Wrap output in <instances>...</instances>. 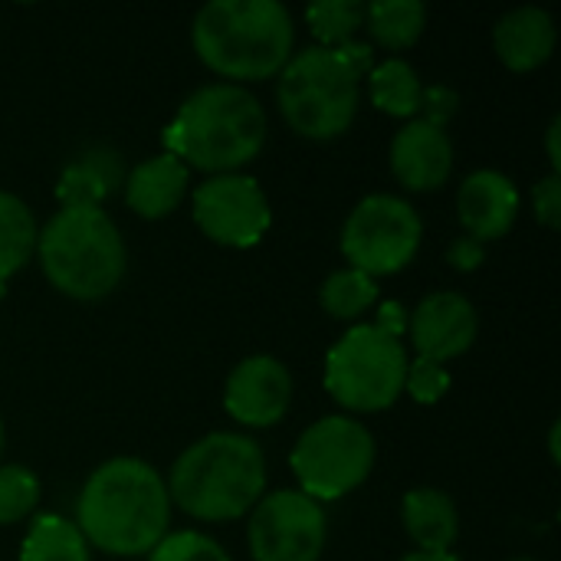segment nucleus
Returning a JSON list of instances; mask_svg holds the SVG:
<instances>
[{"mask_svg": "<svg viewBox=\"0 0 561 561\" xmlns=\"http://www.w3.org/2000/svg\"><path fill=\"white\" fill-rule=\"evenodd\" d=\"M125 161L108 145H89L72 154L56 181L59 207H102L125 184Z\"/></svg>", "mask_w": 561, "mask_h": 561, "instance_id": "a211bd4d", "label": "nucleus"}, {"mask_svg": "<svg viewBox=\"0 0 561 561\" xmlns=\"http://www.w3.org/2000/svg\"><path fill=\"white\" fill-rule=\"evenodd\" d=\"M201 62L227 82L279 76L296 53V20L279 0H210L191 23Z\"/></svg>", "mask_w": 561, "mask_h": 561, "instance_id": "20e7f679", "label": "nucleus"}, {"mask_svg": "<svg viewBox=\"0 0 561 561\" xmlns=\"http://www.w3.org/2000/svg\"><path fill=\"white\" fill-rule=\"evenodd\" d=\"M325 542V506L299 490L263 493V500L250 510L247 546L253 561H319Z\"/></svg>", "mask_w": 561, "mask_h": 561, "instance_id": "9d476101", "label": "nucleus"}, {"mask_svg": "<svg viewBox=\"0 0 561 561\" xmlns=\"http://www.w3.org/2000/svg\"><path fill=\"white\" fill-rule=\"evenodd\" d=\"M408 348L371 322L352 325L325 355V391L348 414H375L404 394Z\"/></svg>", "mask_w": 561, "mask_h": 561, "instance_id": "0eeeda50", "label": "nucleus"}, {"mask_svg": "<svg viewBox=\"0 0 561 561\" xmlns=\"http://www.w3.org/2000/svg\"><path fill=\"white\" fill-rule=\"evenodd\" d=\"M510 561H539V559H526V556H523V559H510Z\"/></svg>", "mask_w": 561, "mask_h": 561, "instance_id": "4c0bfd02", "label": "nucleus"}, {"mask_svg": "<svg viewBox=\"0 0 561 561\" xmlns=\"http://www.w3.org/2000/svg\"><path fill=\"white\" fill-rule=\"evenodd\" d=\"M194 220L201 233L220 247L247 250L256 247L270 224V197L256 178L233 171V174H210L194 187Z\"/></svg>", "mask_w": 561, "mask_h": 561, "instance_id": "9b49d317", "label": "nucleus"}, {"mask_svg": "<svg viewBox=\"0 0 561 561\" xmlns=\"http://www.w3.org/2000/svg\"><path fill=\"white\" fill-rule=\"evenodd\" d=\"M20 561H92V549L76 523L43 513L30 523L23 536Z\"/></svg>", "mask_w": 561, "mask_h": 561, "instance_id": "412c9836", "label": "nucleus"}, {"mask_svg": "<svg viewBox=\"0 0 561 561\" xmlns=\"http://www.w3.org/2000/svg\"><path fill=\"white\" fill-rule=\"evenodd\" d=\"M375 460V434L352 414H329L312 421L289 454V467L299 480L296 490L316 503H332L358 490L371 477Z\"/></svg>", "mask_w": 561, "mask_h": 561, "instance_id": "6e6552de", "label": "nucleus"}, {"mask_svg": "<svg viewBox=\"0 0 561 561\" xmlns=\"http://www.w3.org/2000/svg\"><path fill=\"white\" fill-rule=\"evenodd\" d=\"M3 296H7V279H0V302H3Z\"/></svg>", "mask_w": 561, "mask_h": 561, "instance_id": "c9c22d12", "label": "nucleus"}, {"mask_svg": "<svg viewBox=\"0 0 561 561\" xmlns=\"http://www.w3.org/2000/svg\"><path fill=\"white\" fill-rule=\"evenodd\" d=\"M266 131V108L247 85L207 82L178 105L161 141L168 154L210 178L233 174L256 161Z\"/></svg>", "mask_w": 561, "mask_h": 561, "instance_id": "f03ea898", "label": "nucleus"}, {"mask_svg": "<svg viewBox=\"0 0 561 561\" xmlns=\"http://www.w3.org/2000/svg\"><path fill=\"white\" fill-rule=\"evenodd\" d=\"M365 26L385 49H408L427 26V7L421 0H375L365 3Z\"/></svg>", "mask_w": 561, "mask_h": 561, "instance_id": "4be33fe9", "label": "nucleus"}, {"mask_svg": "<svg viewBox=\"0 0 561 561\" xmlns=\"http://www.w3.org/2000/svg\"><path fill=\"white\" fill-rule=\"evenodd\" d=\"M404 391L417 404H437L450 391V371L440 362L431 358H414L404 375Z\"/></svg>", "mask_w": 561, "mask_h": 561, "instance_id": "cd10ccee", "label": "nucleus"}, {"mask_svg": "<svg viewBox=\"0 0 561 561\" xmlns=\"http://www.w3.org/2000/svg\"><path fill=\"white\" fill-rule=\"evenodd\" d=\"M408 319H411V312L404 309V302L388 299V302H378V316H375V322H371V325H378V329H381V332H388L391 339H404V332H408Z\"/></svg>", "mask_w": 561, "mask_h": 561, "instance_id": "2f4dec72", "label": "nucleus"}, {"mask_svg": "<svg viewBox=\"0 0 561 561\" xmlns=\"http://www.w3.org/2000/svg\"><path fill=\"white\" fill-rule=\"evenodd\" d=\"M408 335H411V345L417 348V358L447 365L473 348L480 335L477 306L463 293H454V289L431 293L411 312Z\"/></svg>", "mask_w": 561, "mask_h": 561, "instance_id": "ddd939ff", "label": "nucleus"}, {"mask_svg": "<svg viewBox=\"0 0 561 561\" xmlns=\"http://www.w3.org/2000/svg\"><path fill=\"white\" fill-rule=\"evenodd\" d=\"M375 66L371 43L352 39L342 46H302L279 69L276 105L286 125L312 141L345 135L358 115L362 79Z\"/></svg>", "mask_w": 561, "mask_h": 561, "instance_id": "7ed1b4c3", "label": "nucleus"}, {"mask_svg": "<svg viewBox=\"0 0 561 561\" xmlns=\"http://www.w3.org/2000/svg\"><path fill=\"white\" fill-rule=\"evenodd\" d=\"M457 112H460V95L450 85H424V99H421L417 118L447 128Z\"/></svg>", "mask_w": 561, "mask_h": 561, "instance_id": "c85d7f7f", "label": "nucleus"}, {"mask_svg": "<svg viewBox=\"0 0 561 561\" xmlns=\"http://www.w3.org/2000/svg\"><path fill=\"white\" fill-rule=\"evenodd\" d=\"M39 503V480L23 463L0 467V526L23 523Z\"/></svg>", "mask_w": 561, "mask_h": 561, "instance_id": "a878e982", "label": "nucleus"}, {"mask_svg": "<svg viewBox=\"0 0 561 561\" xmlns=\"http://www.w3.org/2000/svg\"><path fill=\"white\" fill-rule=\"evenodd\" d=\"M36 217L33 210L10 191L0 187V279L20 273L36 253Z\"/></svg>", "mask_w": 561, "mask_h": 561, "instance_id": "5701e85b", "label": "nucleus"}, {"mask_svg": "<svg viewBox=\"0 0 561 561\" xmlns=\"http://www.w3.org/2000/svg\"><path fill=\"white\" fill-rule=\"evenodd\" d=\"M559 138H561V118L556 115V118L549 122V128H546V148H549V164H552V174H561Z\"/></svg>", "mask_w": 561, "mask_h": 561, "instance_id": "473e14b6", "label": "nucleus"}, {"mask_svg": "<svg viewBox=\"0 0 561 561\" xmlns=\"http://www.w3.org/2000/svg\"><path fill=\"white\" fill-rule=\"evenodd\" d=\"M447 263L460 273H473L486 263V243L473 240L470 233L457 237L450 247H447Z\"/></svg>", "mask_w": 561, "mask_h": 561, "instance_id": "7c9ffc66", "label": "nucleus"}, {"mask_svg": "<svg viewBox=\"0 0 561 561\" xmlns=\"http://www.w3.org/2000/svg\"><path fill=\"white\" fill-rule=\"evenodd\" d=\"M164 477L141 457H112L89 473L76 500V529L89 549L115 559L148 556L171 529Z\"/></svg>", "mask_w": 561, "mask_h": 561, "instance_id": "f257e3e1", "label": "nucleus"}, {"mask_svg": "<svg viewBox=\"0 0 561 561\" xmlns=\"http://www.w3.org/2000/svg\"><path fill=\"white\" fill-rule=\"evenodd\" d=\"M401 561H460L454 552H411Z\"/></svg>", "mask_w": 561, "mask_h": 561, "instance_id": "72a5a7b5", "label": "nucleus"}, {"mask_svg": "<svg viewBox=\"0 0 561 561\" xmlns=\"http://www.w3.org/2000/svg\"><path fill=\"white\" fill-rule=\"evenodd\" d=\"M36 256L49 286L79 302L112 296L128 266L122 230L105 207H59L39 227Z\"/></svg>", "mask_w": 561, "mask_h": 561, "instance_id": "423d86ee", "label": "nucleus"}, {"mask_svg": "<svg viewBox=\"0 0 561 561\" xmlns=\"http://www.w3.org/2000/svg\"><path fill=\"white\" fill-rule=\"evenodd\" d=\"M319 302L322 309L332 316V319H342V322H352L358 316H365L368 309L378 306V279H371L368 273L362 270H335L322 289H319Z\"/></svg>", "mask_w": 561, "mask_h": 561, "instance_id": "b1692460", "label": "nucleus"}, {"mask_svg": "<svg viewBox=\"0 0 561 561\" xmlns=\"http://www.w3.org/2000/svg\"><path fill=\"white\" fill-rule=\"evenodd\" d=\"M187 187H191V168L168 151L135 164L122 184L125 204L145 220H161L174 214L187 197Z\"/></svg>", "mask_w": 561, "mask_h": 561, "instance_id": "f3484780", "label": "nucleus"}, {"mask_svg": "<svg viewBox=\"0 0 561 561\" xmlns=\"http://www.w3.org/2000/svg\"><path fill=\"white\" fill-rule=\"evenodd\" d=\"M368 92H371L375 108H381L385 115L417 118V108H421V99H424V82H421L417 69L408 59L388 56V59L371 66Z\"/></svg>", "mask_w": 561, "mask_h": 561, "instance_id": "aec40b11", "label": "nucleus"}, {"mask_svg": "<svg viewBox=\"0 0 561 561\" xmlns=\"http://www.w3.org/2000/svg\"><path fill=\"white\" fill-rule=\"evenodd\" d=\"M549 454H552V460L559 463V424H552V434H549Z\"/></svg>", "mask_w": 561, "mask_h": 561, "instance_id": "f704fd0d", "label": "nucleus"}, {"mask_svg": "<svg viewBox=\"0 0 561 561\" xmlns=\"http://www.w3.org/2000/svg\"><path fill=\"white\" fill-rule=\"evenodd\" d=\"M171 506L201 523L243 519L266 493V457L247 434L214 431L181 450L168 473Z\"/></svg>", "mask_w": 561, "mask_h": 561, "instance_id": "39448f33", "label": "nucleus"}, {"mask_svg": "<svg viewBox=\"0 0 561 561\" xmlns=\"http://www.w3.org/2000/svg\"><path fill=\"white\" fill-rule=\"evenodd\" d=\"M148 561H230V556L217 539L194 533V529H178V533H168L148 552Z\"/></svg>", "mask_w": 561, "mask_h": 561, "instance_id": "bb28decb", "label": "nucleus"}, {"mask_svg": "<svg viewBox=\"0 0 561 561\" xmlns=\"http://www.w3.org/2000/svg\"><path fill=\"white\" fill-rule=\"evenodd\" d=\"M533 210L536 220L549 230L561 227V174H546L536 187H533Z\"/></svg>", "mask_w": 561, "mask_h": 561, "instance_id": "c756f323", "label": "nucleus"}, {"mask_svg": "<svg viewBox=\"0 0 561 561\" xmlns=\"http://www.w3.org/2000/svg\"><path fill=\"white\" fill-rule=\"evenodd\" d=\"M424 224L411 201L398 194H368L345 217L339 247L352 270L371 279L401 273L421 250Z\"/></svg>", "mask_w": 561, "mask_h": 561, "instance_id": "1a4fd4ad", "label": "nucleus"}, {"mask_svg": "<svg viewBox=\"0 0 561 561\" xmlns=\"http://www.w3.org/2000/svg\"><path fill=\"white\" fill-rule=\"evenodd\" d=\"M306 23L319 46H342L352 43L355 33L365 26V3L358 0H316L306 7Z\"/></svg>", "mask_w": 561, "mask_h": 561, "instance_id": "393cba45", "label": "nucleus"}, {"mask_svg": "<svg viewBox=\"0 0 561 561\" xmlns=\"http://www.w3.org/2000/svg\"><path fill=\"white\" fill-rule=\"evenodd\" d=\"M391 171L408 191H437L454 174V141L447 128L411 118L391 138Z\"/></svg>", "mask_w": 561, "mask_h": 561, "instance_id": "2eb2a0df", "label": "nucleus"}, {"mask_svg": "<svg viewBox=\"0 0 561 561\" xmlns=\"http://www.w3.org/2000/svg\"><path fill=\"white\" fill-rule=\"evenodd\" d=\"M3 440H7V434H3V421H0V454H3Z\"/></svg>", "mask_w": 561, "mask_h": 561, "instance_id": "e433bc0d", "label": "nucleus"}, {"mask_svg": "<svg viewBox=\"0 0 561 561\" xmlns=\"http://www.w3.org/2000/svg\"><path fill=\"white\" fill-rule=\"evenodd\" d=\"M559 26L556 16L542 7H516L503 13L493 26V46L506 69L533 72L546 66L556 53Z\"/></svg>", "mask_w": 561, "mask_h": 561, "instance_id": "dca6fc26", "label": "nucleus"}, {"mask_svg": "<svg viewBox=\"0 0 561 561\" xmlns=\"http://www.w3.org/2000/svg\"><path fill=\"white\" fill-rule=\"evenodd\" d=\"M293 404V375L273 355L243 358L224 385V408L240 427H273Z\"/></svg>", "mask_w": 561, "mask_h": 561, "instance_id": "f8f14e48", "label": "nucleus"}, {"mask_svg": "<svg viewBox=\"0 0 561 561\" xmlns=\"http://www.w3.org/2000/svg\"><path fill=\"white\" fill-rule=\"evenodd\" d=\"M457 217L463 230L480 243L506 237L519 217L516 181L496 168L470 171L457 191Z\"/></svg>", "mask_w": 561, "mask_h": 561, "instance_id": "4468645a", "label": "nucleus"}, {"mask_svg": "<svg viewBox=\"0 0 561 561\" xmlns=\"http://www.w3.org/2000/svg\"><path fill=\"white\" fill-rule=\"evenodd\" d=\"M401 519L417 552H450L460 536V513L450 493L417 486L401 503Z\"/></svg>", "mask_w": 561, "mask_h": 561, "instance_id": "6ab92c4d", "label": "nucleus"}]
</instances>
